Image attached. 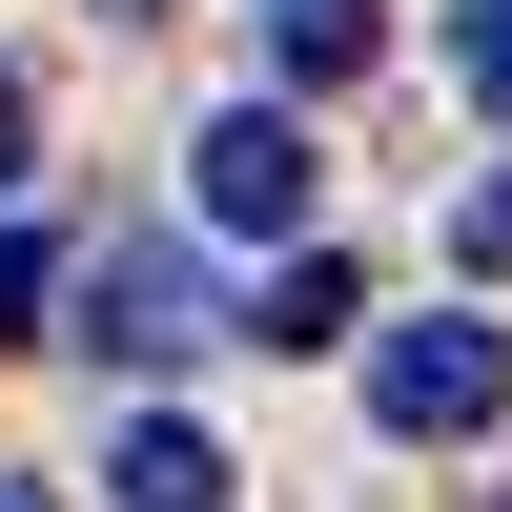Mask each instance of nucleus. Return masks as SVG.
<instances>
[{
    "label": "nucleus",
    "instance_id": "1",
    "mask_svg": "<svg viewBox=\"0 0 512 512\" xmlns=\"http://www.w3.org/2000/svg\"><path fill=\"white\" fill-rule=\"evenodd\" d=\"M82 349H103V369H185V349H226V287H205L185 267V246H82Z\"/></svg>",
    "mask_w": 512,
    "mask_h": 512
},
{
    "label": "nucleus",
    "instance_id": "2",
    "mask_svg": "<svg viewBox=\"0 0 512 512\" xmlns=\"http://www.w3.org/2000/svg\"><path fill=\"white\" fill-rule=\"evenodd\" d=\"M308 185H328V164H308V123H287V103H226V123L185 144V205H205L226 246H308Z\"/></svg>",
    "mask_w": 512,
    "mask_h": 512
},
{
    "label": "nucleus",
    "instance_id": "3",
    "mask_svg": "<svg viewBox=\"0 0 512 512\" xmlns=\"http://www.w3.org/2000/svg\"><path fill=\"white\" fill-rule=\"evenodd\" d=\"M369 410H390L410 451H472L512 410V349H492V328H390V349H369Z\"/></svg>",
    "mask_w": 512,
    "mask_h": 512
},
{
    "label": "nucleus",
    "instance_id": "4",
    "mask_svg": "<svg viewBox=\"0 0 512 512\" xmlns=\"http://www.w3.org/2000/svg\"><path fill=\"white\" fill-rule=\"evenodd\" d=\"M123 512H226V451L185 431V410H144V431H123V472H103Z\"/></svg>",
    "mask_w": 512,
    "mask_h": 512
},
{
    "label": "nucleus",
    "instance_id": "5",
    "mask_svg": "<svg viewBox=\"0 0 512 512\" xmlns=\"http://www.w3.org/2000/svg\"><path fill=\"white\" fill-rule=\"evenodd\" d=\"M369 41H390V0H267V62L287 82H349Z\"/></svg>",
    "mask_w": 512,
    "mask_h": 512
},
{
    "label": "nucleus",
    "instance_id": "6",
    "mask_svg": "<svg viewBox=\"0 0 512 512\" xmlns=\"http://www.w3.org/2000/svg\"><path fill=\"white\" fill-rule=\"evenodd\" d=\"M246 349H349V267H328V246H287V287L246 308Z\"/></svg>",
    "mask_w": 512,
    "mask_h": 512
},
{
    "label": "nucleus",
    "instance_id": "7",
    "mask_svg": "<svg viewBox=\"0 0 512 512\" xmlns=\"http://www.w3.org/2000/svg\"><path fill=\"white\" fill-rule=\"evenodd\" d=\"M41 308H62V246H0V349H41Z\"/></svg>",
    "mask_w": 512,
    "mask_h": 512
},
{
    "label": "nucleus",
    "instance_id": "8",
    "mask_svg": "<svg viewBox=\"0 0 512 512\" xmlns=\"http://www.w3.org/2000/svg\"><path fill=\"white\" fill-rule=\"evenodd\" d=\"M451 62H472V103H512V0H472V21H451Z\"/></svg>",
    "mask_w": 512,
    "mask_h": 512
},
{
    "label": "nucleus",
    "instance_id": "9",
    "mask_svg": "<svg viewBox=\"0 0 512 512\" xmlns=\"http://www.w3.org/2000/svg\"><path fill=\"white\" fill-rule=\"evenodd\" d=\"M451 246H472V267H512V164L472 185V226H451Z\"/></svg>",
    "mask_w": 512,
    "mask_h": 512
},
{
    "label": "nucleus",
    "instance_id": "10",
    "mask_svg": "<svg viewBox=\"0 0 512 512\" xmlns=\"http://www.w3.org/2000/svg\"><path fill=\"white\" fill-rule=\"evenodd\" d=\"M21 164H41V103H21V82H0V185H21Z\"/></svg>",
    "mask_w": 512,
    "mask_h": 512
}]
</instances>
